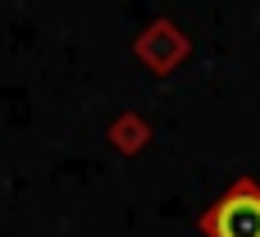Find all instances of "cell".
<instances>
[{
	"mask_svg": "<svg viewBox=\"0 0 260 237\" xmlns=\"http://www.w3.org/2000/svg\"><path fill=\"white\" fill-rule=\"evenodd\" d=\"M215 237H260V192L256 187H233L206 219Z\"/></svg>",
	"mask_w": 260,
	"mask_h": 237,
	"instance_id": "6da1fadb",
	"label": "cell"
}]
</instances>
